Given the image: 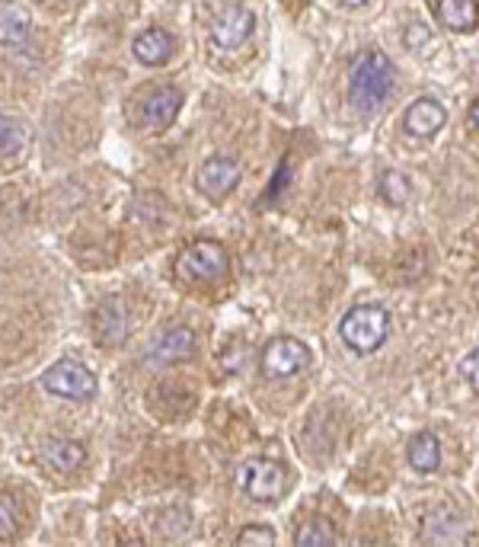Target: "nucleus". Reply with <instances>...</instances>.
Instances as JSON below:
<instances>
[{
    "mask_svg": "<svg viewBox=\"0 0 479 547\" xmlns=\"http://www.w3.org/2000/svg\"><path fill=\"white\" fill-rule=\"evenodd\" d=\"M339 336L358 356H371L390 336V314L381 304H358L339 320Z\"/></svg>",
    "mask_w": 479,
    "mask_h": 547,
    "instance_id": "f03ea898",
    "label": "nucleus"
},
{
    "mask_svg": "<svg viewBox=\"0 0 479 547\" xmlns=\"http://www.w3.org/2000/svg\"><path fill=\"white\" fill-rule=\"evenodd\" d=\"M393 84H396L393 61L384 52H365L352 64L349 100L361 112H374L381 109L384 100L393 93Z\"/></svg>",
    "mask_w": 479,
    "mask_h": 547,
    "instance_id": "f257e3e1",
    "label": "nucleus"
},
{
    "mask_svg": "<svg viewBox=\"0 0 479 547\" xmlns=\"http://www.w3.org/2000/svg\"><path fill=\"white\" fill-rule=\"evenodd\" d=\"M29 10L13 4V0H4L0 4V45H23L29 39Z\"/></svg>",
    "mask_w": 479,
    "mask_h": 547,
    "instance_id": "dca6fc26",
    "label": "nucleus"
},
{
    "mask_svg": "<svg viewBox=\"0 0 479 547\" xmlns=\"http://www.w3.org/2000/svg\"><path fill=\"white\" fill-rule=\"evenodd\" d=\"M381 196L387 205H403L409 199V180L403 173H396V170H387L381 176Z\"/></svg>",
    "mask_w": 479,
    "mask_h": 547,
    "instance_id": "412c9836",
    "label": "nucleus"
},
{
    "mask_svg": "<svg viewBox=\"0 0 479 547\" xmlns=\"http://www.w3.org/2000/svg\"><path fill=\"white\" fill-rule=\"evenodd\" d=\"M26 148V125L10 116H0V154H20Z\"/></svg>",
    "mask_w": 479,
    "mask_h": 547,
    "instance_id": "aec40b11",
    "label": "nucleus"
},
{
    "mask_svg": "<svg viewBox=\"0 0 479 547\" xmlns=\"http://www.w3.org/2000/svg\"><path fill=\"white\" fill-rule=\"evenodd\" d=\"M435 20L451 32H473L479 26L476 0H435Z\"/></svg>",
    "mask_w": 479,
    "mask_h": 547,
    "instance_id": "4468645a",
    "label": "nucleus"
},
{
    "mask_svg": "<svg viewBox=\"0 0 479 547\" xmlns=\"http://www.w3.org/2000/svg\"><path fill=\"white\" fill-rule=\"evenodd\" d=\"M42 458L48 468H55L61 474H74V471H80V464L87 461V448L71 439H48L42 448Z\"/></svg>",
    "mask_w": 479,
    "mask_h": 547,
    "instance_id": "2eb2a0df",
    "label": "nucleus"
},
{
    "mask_svg": "<svg viewBox=\"0 0 479 547\" xmlns=\"http://www.w3.org/2000/svg\"><path fill=\"white\" fill-rule=\"evenodd\" d=\"M253 26H256V16L250 7L243 4H230L224 7V13L214 20L211 26V39L218 48H240L246 39L253 36Z\"/></svg>",
    "mask_w": 479,
    "mask_h": 547,
    "instance_id": "1a4fd4ad",
    "label": "nucleus"
},
{
    "mask_svg": "<svg viewBox=\"0 0 479 547\" xmlns=\"http://www.w3.org/2000/svg\"><path fill=\"white\" fill-rule=\"evenodd\" d=\"M192 349H195V333L189 327H173L167 333H160V340L151 346L147 359H151L154 365H170L179 359H189Z\"/></svg>",
    "mask_w": 479,
    "mask_h": 547,
    "instance_id": "f8f14e48",
    "label": "nucleus"
},
{
    "mask_svg": "<svg viewBox=\"0 0 479 547\" xmlns=\"http://www.w3.org/2000/svg\"><path fill=\"white\" fill-rule=\"evenodd\" d=\"M307 359H310V352L301 340H294V336H278V340L266 343V349H262V372L269 378H291L307 365Z\"/></svg>",
    "mask_w": 479,
    "mask_h": 547,
    "instance_id": "0eeeda50",
    "label": "nucleus"
},
{
    "mask_svg": "<svg viewBox=\"0 0 479 547\" xmlns=\"http://www.w3.org/2000/svg\"><path fill=\"white\" fill-rule=\"evenodd\" d=\"M240 183V164L234 157H208L195 173V186L211 202L227 199Z\"/></svg>",
    "mask_w": 479,
    "mask_h": 547,
    "instance_id": "423d86ee",
    "label": "nucleus"
},
{
    "mask_svg": "<svg viewBox=\"0 0 479 547\" xmlns=\"http://www.w3.org/2000/svg\"><path fill=\"white\" fill-rule=\"evenodd\" d=\"M470 122H473V125H479V100H473V103H470Z\"/></svg>",
    "mask_w": 479,
    "mask_h": 547,
    "instance_id": "393cba45",
    "label": "nucleus"
},
{
    "mask_svg": "<svg viewBox=\"0 0 479 547\" xmlns=\"http://www.w3.org/2000/svg\"><path fill=\"white\" fill-rule=\"evenodd\" d=\"M345 7H361V4H368V0H342Z\"/></svg>",
    "mask_w": 479,
    "mask_h": 547,
    "instance_id": "a878e982",
    "label": "nucleus"
},
{
    "mask_svg": "<svg viewBox=\"0 0 479 547\" xmlns=\"http://www.w3.org/2000/svg\"><path fill=\"white\" fill-rule=\"evenodd\" d=\"M285 480H288L285 468L269 458H250L237 471V484L256 503H275L285 493Z\"/></svg>",
    "mask_w": 479,
    "mask_h": 547,
    "instance_id": "20e7f679",
    "label": "nucleus"
},
{
    "mask_svg": "<svg viewBox=\"0 0 479 547\" xmlns=\"http://www.w3.org/2000/svg\"><path fill=\"white\" fill-rule=\"evenodd\" d=\"M179 109H183V90L157 87L141 106V122H144V128H151V132H163V128L176 122Z\"/></svg>",
    "mask_w": 479,
    "mask_h": 547,
    "instance_id": "9d476101",
    "label": "nucleus"
},
{
    "mask_svg": "<svg viewBox=\"0 0 479 547\" xmlns=\"http://www.w3.org/2000/svg\"><path fill=\"white\" fill-rule=\"evenodd\" d=\"M237 544L240 547H272L275 544V532L269 525H250V528H243V532L237 535Z\"/></svg>",
    "mask_w": 479,
    "mask_h": 547,
    "instance_id": "4be33fe9",
    "label": "nucleus"
},
{
    "mask_svg": "<svg viewBox=\"0 0 479 547\" xmlns=\"http://www.w3.org/2000/svg\"><path fill=\"white\" fill-rule=\"evenodd\" d=\"M42 388L64 400H90L96 394V375L84 362L61 359L42 375Z\"/></svg>",
    "mask_w": 479,
    "mask_h": 547,
    "instance_id": "39448f33",
    "label": "nucleus"
},
{
    "mask_svg": "<svg viewBox=\"0 0 479 547\" xmlns=\"http://www.w3.org/2000/svg\"><path fill=\"white\" fill-rule=\"evenodd\" d=\"M406 455H409V464L419 474H432V471H438V464H441V445H438V439L432 436V432H419V436L409 439Z\"/></svg>",
    "mask_w": 479,
    "mask_h": 547,
    "instance_id": "f3484780",
    "label": "nucleus"
},
{
    "mask_svg": "<svg viewBox=\"0 0 479 547\" xmlns=\"http://www.w3.org/2000/svg\"><path fill=\"white\" fill-rule=\"evenodd\" d=\"M297 547H333L336 544V528L323 522V519H310L297 528V538H294Z\"/></svg>",
    "mask_w": 479,
    "mask_h": 547,
    "instance_id": "a211bd4d",
    "label": "nucleus"
},
{
    "mask_svg": "<svg viewBox=\"0 0 479 547\" xmlns=\"http://www.w3.org/2000/svg\"><path fill=\"white\" fill-rule=\"evenodd\" d=\"M20 535V500L0 490V541H16Z\"/></svg>",
    "mask_w": 479,
    "mask_h": 547,
    "instance_id": "6ab92c4d",
    "label": "nucleus"
},
{
    "mask_svg": "<svg viewBox=\"0 0 479 547\" xmlns=\"http://www.w3.org/2000/svg\"><path fill=\"white\" fill-rule=\"evenodd\" d=\"M460 375H464L473 388H479V349H473L467 359H460Z\"/></svg>",
    "mask_w": 479,
    "mask_h": 547,
    "instance_id": "5701e85b",
    "label": "nucleus"
},
{
    "mask_svg": "<svg viewBox=\"0 0 479 547\" xmlns=\"http://www.w3.org/2000/svg\"><path fill=\"white\" fill-rule=\"evenodd\" d=\"M131 330V317L122 298H106L93 314V340L99 346H122L128 340Z\"/></svg>",
    "mask_w": 479,
    "mask_h": 547,
    "instance_id": "6e6552de",
    "label": "nucleus"
},
{
    "mask_svg": "<svg viewBox=\"0 0 479 547\" xmlns=\"http://www.w3.org/2000/svg\"><path fill=\"white\" fill-rule=\"evenodd\" d=\"M425 42H432V32H428L422 23H412L409 32H406V45L412 48V52H419V48H422Z\"/></svg>",
    "mask_w": 479,
    "mask_h": 547,
    "instance_id": "b1692460",
    "label": "nucleus"
},
{
    "mask_svg": "<svg viewBox=\"0 0 479 547\" xmlns=\"http://www.w3.org/2000/svg\"><path fill=\"white\" fill-rule=\"evenodd\" d=\"M173 48H176V42L167 29H147L135 39L131 52H135V58L141 64H147V68H160V64H167L173 58Z\"/></svg>",
    "mask_w": 479,
    "mask_h": 547,
    "instance_id": "ddd939ff",
    "label": "nucleus"
},
{
    "mask_svg": "<svg viewBox=\"0 0 479 547\" xmlns=\"http://www.w3.org/2000/svg\"><path fill=\"white\" fill-rule=\"evenodd\" d=\"M444 122H448V112H444V106L432 100V96L416 100L403 116V128L412 138H432L438 128H444Z\"/></svg>",
    "mask_w": 479,
    "mask_h": 547,
    "instance_id": "9b49d317",
    "label": "nucleus"
},
{
    "mask_svg": "<svg viewBox=\"0 0 479 547\" xmlns=\"http://www.w3.org/2000/svg\"><path fill=\"white\" fill-rule=\"evenodd\" d=\"M227 253L221 244H214V240H198V244L186 247L183 253H179V260L173 266L176 279L179 282H221L227 276Z\"/></svg>",
    "mask_w": 479,
    "mask_h": 547,
    "instance_id": "7ed1b4c3",
    "label": "nucleus"
}]
</instances>
